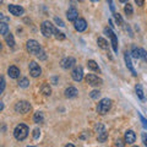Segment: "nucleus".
I'll return each mask as SVG.
<instances>
[{
	"mask_svg": "<svg viewBox=\"0 0 147 147\" xmlns=\"http://www.w3.org/2000/svg\"><path fill=\"white\" fill-rule=\"evenodd\" d=\"M135 91H136V94H137V97H139L140 99H144V98H145L144 91H142V87H141L140 85H136V87H135Z\"/></svg>",
	"mask_w": 147,
	"mask_h": 147,
	"instance_id": "obj_26",
	"label": "nucleus"
},
{
	"mask_svg": "<svg viewBox=\"0 0 147 147\" xmlns=\"http://www.w3.org/2000/svg\"><path fill=\"white\" fill-rule=\"evenodd\" d=\"M135 3H136L139 6H142V5L145 4V0H135Z\"/></svg>",
	"mask_w": 147,
	"mask_h": 147,
	"instance_id": "obj_39",
	"label": "nucleus"
},
{
	"mask_svg": "<svg viewBox=\"0 0 147 147\" xmlns=\"http://www.w3.org/2000/svg\"><path fill=\"white\" fill-rule=\"evenodd\" d=\"M97 44H98V47L102 48V49H107V48H108V42L103 38V37H98Z\"/></svg>",
	"mask_w": 147,
	"mask_h": 147,
	"instance_id": "obj_22",
	"label": "nucleus"
},
{
	"mask_svg": "<svg viewBox=\"0 0 147 147\" xmlns=\"http://www.w3.org/2000/svg\"><path fill=\"white\" fill-rule=\"evenodd\" d=\"M75 64H76L75 58L69 57V58H65V59L61 60V67L63 69H70V67H72L74 65H75Z\"/></svg>",
	"mask_w": 147,
	"mask_h": 147,
	"instance_id": "obj_13",
	"label": "nucleus"
},
{
	"mask_svg": "<svg viewBox=\"0 0 147 147\" xmlns=\"http://www.w3.org/2000/svg\"><path fill=\"white\" fill-rule=\"evenodd\" d=\"M7 10L10 11V13H12V15H15V16H21V15H24V12H25V9L20 5H9Z\"/></svg>",
	"mask_w": 147,
	"mask_h": 147,
	"instance_id": "obj_12",
	"label": "nucleus"
},
{
	"mask_svg": "<svg viewBox=\"0 0 147 147\" xmlns=\"http://www.w3.org/2000/svg\"><path fill=\"white\" fill-rule=\"evenodd\" d=\"M132 57L135 59H141V53H140V49L136 48V47H132Z\"/></svg>",
	"mask_w": 147,
	"mask_h": 147,
	"instance_id": "obj_28",
	"label": "nucleus"
},
{
	"mask_svg": "<svg viewBox=\"0 0 147 147\" xmlns=\"http://www.w3.org/2000/svg\"><path fill=\"white\" fill-rule=\"evenodd\" d=\"M54 34H55V38L59 39V40H64V39H65V34H64L63 32H59L58 30H55Z\"/></svg>",
	"mask_w": 147,
	"mask_h": 147,
	"instance_id": "obj_31",
	"label": "nucleus"
},
{
	"mask_svg": "<svg viewBox=\"0 0 147 147\" xmlns=\"http://www.w3.org/2000/svg\"><path fill=\"white\" fill-rule=\"evenodd\" d=\"M140 53H141V58L144 59V60H147V52L145 49H140Z\"/></svg>",
	"mask_w": 147,
	"mask_h": 147,
	"instance_id": "obj_35",
	"label": "nucleus"
},
{
	"mask_svg": "<svg viewBox=\"0 0 147 147\" xmlns=\"http://www.w3.org/2000/svg\"><path fill=\"white\" fill-rule=\"evenodd\" d=\"M52 82H53V85H57V82H58V77H53V79H52Z\"/></svg>",
	"mask_w": 147,
	"mask_h": 147,
	"instance_id": "obj_41",
	"label": "nucleus"
},
{
	"mask_svg": "<svg viewBox=\"0 0 147 147\" xmlns=\"http://www.w3.org/2000/svg\"><path fill=\"white\" fill-rule=\"evenodd\" d=\"M119 1H120V3H126L127 0H119Z\"/></svg>",
	"mask_w": 147,
	"mask_h": 147,
	"instance_id": "obj_44",
	"label": "nucleus"
},
{
	"mask_svg": "<svg viewBox=\"0 0 147 147\" xmlns=\"http://www.w3.org/2000/svg\"><path fill=\"white\" fill-rule=\"evenodd\" d=\"M0 18H3V13L1 12H0Z\"/></svg>",
	"mask_w": 147,
	"mask_h": 147,
	"instance_id": "obj_46",
	"label": "nucleus"
},
{
	"mask_svg": "<svg viewBox=\"0 0 147 147\" xmlns=\"http://www.w3.org/2000/svg\"><path fill=\"white\" fill-rule=\"evenodd\" d=\"M30 109H31V104L27 102V100H20V102H17L15 105V112L20 113V114L28 113Z\"/></svg>",
	"mask_w": 147,
	"mask_h": 147,
	"instance_id": "obj_4",
	"label": "nucleus"
},
{
	"mask_svg": "<svg viewBox=\"0 0 147 147\" xmlns=\"http://www.w3.org/2000/svg\"><path fill=\"white\" fill-rule=\"evenodd\" d=\"M36 57L39 59V60H45V59H47V54H45V52L43 49H40L38 53L36 54Z\"/></svg>",
	"mask_w": 147,
	"mask_h": 147,
	"instance_id": "obj_29",
	"label": "nucleus"
},
{
	"mask_svg": "<svg viewBox=\"0 0 147 147\" xmlns=\"http://www.w3.org/2000/svg\"><path fill=\"white\" fill-rule=\"evenodd\" d=\"M5 40H6V44L10 48L15 47V39H13V36L11 33H9V32H7V33L5 34Z\"/></svg>",
	"mask_w": 147,
	"mask_h": 147,
	"instance_id": "obj_19",
	"label": "nucleus"
},
{
	"mask_svg": "<svg viewBox=\"0 0 147 147\" xmlns=\"http://www.w3.org/2000/svg\"><path fill=\"white\" fill-rule=\"evenodd\" d=\"M55 30L57 28H55L52 22H49V21H44L43 24L40 25V31H42L43 36H45V37H50L52 34H54Z\"/></svg>",
	"mask_w": 147,
	"mask_h": 147,
	"instance_id": "obj_3",
	"label": "nucleus"
},
{
	"mask_svg": "<svg viewBox=\"0 0 147 147\" xmlns=\"http://www.w3.org/2000/svg\"><path fill=\"white\" fill-rule=\"evenodd\" d=\"M30 85V81L27 77H21L20 80H18V86L22 87V88H26V87H28Z\"/></svg>",
	"mask_w": 147,
	"mask_h": 147,
	"instance_id": "obj_25",
	"label": "nucleus"
},
{
	"mask_svg": "<svg viewBox=\"0 0 147 147\" xmlns=\"http://www.w3.org/2000/svg\"><path fill=\"white\" fill-rule=\"evenodd\" d=\"M139 115H140V119H141V121H142V125H144L145 127H147V120L141 115V114H139Z\"/></svg>",
	"mask_w": 147,
	"mask_h": 147,
	"instance_id": "obj_38",
	"label": "nucleus"
},
{
	"mask_svg": "<svg viewBox=\"0 0 147 147\" xmlns=\"http://www.w3.org/2000/svg\"><path fill=\"white\" fill-rule=\"evenodd\" d=\"M91 1H94L96 3V1H99V0H91Z\"/></svg>",
	"mask_w": 147,
	"mask_h": 147,
	"instance_id": "obj_47",
	"label": "nucleus"
},
{
	"mask_svg": "<svg viewBox=\"0 0 147 147\" xmlns=\"http://www.w3.org/2000/svg\"><path fill=\"white\" fill-rule=\"evenodd\" d=\"M141 137H142V142H144V145L147 146V134H146V132H144V134L141 135Z\"/></svg>",
	"mask_w": 147,
	"mask_h": 147,
	"instance_id": "obj_37",
	"label": "nucleus"
},
{
	"mask_svg": "<svg viewBox=\"0 0 147 147\" xmlns=\"http://www.w3.org/2000/svg\"><path fill=\"white\" fill-rule=\"evenodd\" d=\"M77 90L75 88V87H67V88L65 90V97L66 98H75L77 96Z\"/></svg>",
	"mask_w": 147,
	"mask_h": 147,
	"instance_id": "obj_18",
	"label": "nucleus"
},
{
	"mask_svg": "<svg viewBox=\"0 0 147 147\" xmlns=\"http://www.w3.org/2000/svg\"><path fill=\"white\" fill-rule=\"evenodd\" d=\"M3 1H4V0H0V5H1V4H3Z\"/></svg>",
	"mask_w": 147,
	"mask_h": 147,
	"instance_id": "obj_49",
	"label": "nucleus"
},
{
	"mask_svg": "<svg viewBox=\"0 0 147 147\" xmlns=\"http://www.w3.org/2000/svg\"><path fill=\"white\" fill-rule=\"evenodd\" d=\"M104 32L107 33L108 36H109V38H110V40H112V45H113V50L114 52H118V38H117V34L114 33V32L110 30V28H104Z\"/></svg>",
	"mask_w": 147,
	"mask_h": 147,
	"instance_id": "obj_9",
	"label": "nucleus"
},
{
	"mask_svg": "<svg viewBox=\"0 0 147 147\" xmlns=\"http://www.w3.org/2000/svg\"><path fill=\"white\" fill-rule=\"evenodd\" d=\"M136 140V135H135V132L132 131V130H127L125 132V142L129 145H131V144H134Z\"/></svg>",
	"mask_w": 147,
	"mask_h": 147,
	"instance_id": "obj_16",
	"label": "nucleus"
},
{
	"mask_svg": "<svg viewBox=\"0 0 147 147\" xmlns=\"http://www.w3.org/2000/svg\"><path fill=\"white\" fill-rule=\"evenodd\" d=\"M90 96H91V98H93V99H97L99 96H100V92L98 91V90H94V91H92L91 93H90Z\"/></svg>",
	"mask_w": 147,
	"mask_h": 147,
	"instance_id": "obj_32",
	"label": "nucleus"
},
{
	"mask_svg": "<svg viewBox=\"0 0 147 147\" xmlns=\"http://www.w3.org/2000/svg\"><path fill=\"white\" fill-rule=\"evenodd\" d=\"M124 11H125V13H126L127 16H132V13H134V9H132V5H130V4L125 5V7H124Z\"/></svg>",
	"mask_w": 147,
	"mask_h": 147,
	"instance_id": "obj_27",
	"label": "nucleus"
},
{
	"mask_svg": "<svg viewBox=\"0 0 147 147\" xmlns=\"http://www.w3.org/2000/svg\"><path fill=\"white\" fill-rule=\"evenodd\" d=\"M86 82L91 86H100L103 84V80L100 79V77L93 75V74H88V75L86 76Z\"/></svg>",
	"mask_w": 147,
	"mask_h": 147,
	"instance_id": "obj_7",
	"label": "nucleus"
},
{
	"mask_svg": "<svg viewBox=\"0 0 147 147\" xmlns=\"http://www.w3.org/2000/svg\"><path fill=\"white\" fill-rule=\"evenodd\" d=\"M26 47H27V50H28V52H30L31 54H33V55H36L37 53L39 52L40 49H42V47L39 45V43L37 42V40H34V39H30V40H27Z\"/></svg>",
	"mask_w": 147,
	"mask_h": 147,
	"instance_id": "obj_5",
	"label": "nucleus"
},
{
	"mask_svg": "<svg viewBox=\"0 0 147 147\" xmlns=\"http://www.w3.org/2000/svg\"><path fill=\"white\" fill-rule=\"evenodd\" d=\"M40 91H42V93L44 96H50L52 94V88H50V86L48 84H44L42 86V88H40Z\"/></svg>",
	"mask_w": 147,
	"mask_h": 147,
	"instance_id": "obj_24",
	"label": "nucleus"
},
{
	"mask_svg": "<svg viewBox=\"0 0 147 147\" xmlns=\"http://www.w3.org/2000/svg\"><path fill=\"white\" fill-rule=\"evenodd\" d=\"M96 129H97V140L98 142H105L108 139V132L105 131V127L102 125V124H98L97 126H96Z\"/></svg>",
	"mask_w": 147,
	"mask_h": 147,
	"instance_id": "obj_6",
	"label": "nucleus"
},
{
	"mask_svg": "<svg viewBox=\"0 0 147 147\" xmlns=\"http://www.w3.org/2000/svg\"><path fill=\"white\" fill-rule=\"evenodd\" d=\"M115 145H117V146H120V147H123V146H124V144H123V142H121L120 140H118V141H117V144H115Z\"/></svg>",
	"mask_w": 147,
	"mask_h": 147,
	"instance_id": "obj_40",
	"label": "nucleus"
},
{
	"mask_svg": "<svg viewBox=\"0 0 147 147\" xmlns=\"http://www.w3.org/2000/svg\"><path fill=\"white\" fill-rule=\"evenodd\" d=\"M110 108H112V99L103 98L99 100V103L97 105V112L100 115H104V114H107L109 112Z\"/></svg>",
	"mask_w": 147,
	"mask_h": 147,
	"instance_id": "obj_2",
	"label": "nucleus"
},
{
	"mask_svg": "<svg viewBox=\"0 0 147 147\" xmlns=\"http://www.w3.org/2000/svg\"><path fill=\"white\" fill-rule=\"evenodd\" d=\"M3 109H4V103L0 100V110H3Z\"/></svg>",
	"mask_w": 147,
	"mask_h": 147,
	"instance_id": "obj_42",
	"label": "nucleus"
},
{
	"mask_svg": "<svg viewBox=\"0 0 147 147\" xmlns=\"http://www.w3.org/2000/svg\"><path fill=\"white\" fill-rule=\"evenodd\" d=\"M28 69H30V74L32 77H38L42 74V69H40V66L36 61H31Z\"/></svg>",
	"mask_w": 147,
	"mask_h": 147,
	"instance_id": "obj_8",
	"label": "nucleus"
},
{
	"mask_svg": "<svg viewBox=\"0 0 147 147\" xmlns=\"http://www.w3.org/2000/svg\"><path fill=\"white\" fill-rule=\"evenodd\" d=\"M71 77L75 81L80 82L82 79H84V70H82V67L81 66H76L75 69H74L72 72H71Z\"/></svg>",
	"mask_w": 147,
	"mask_h": 147,
	"instance_id": "obj_11",
	"label": "nucleus"
},
{
	"mask_svg": "<svg viewBox=\"0 0 147 147\" xmlns=\"http://www.w3.org/2000/svg\"><path fill=\"white\" fill-rule=\"evenodd\" d=\"M5 86H6V82H5V79L0 75V94L4 92V90H5Z\"/></svg>",
	"mask_w": 147,
	"mask_h": 147,
	"instance_id": "obj_30",
	"label": "nucleus"
},
{
	"mask_svg": "<svg viewBox=\"0 0 147 147\" xmlns=\"http://www.w3.org/2000/svg\"><path fill=\"white\" fill-rule=\"evenodd\" d=\"M79 1H84V0H79Z\"/></svg>",
	"mask_w": 147,
	"mask_h": 147,
	"instance_id": "obj_50",
	"label": "nucleus"
},
{
	"mask_svg": "<svg viewBox=\"0 0 147 147\" xmlns=\"http://www.w3.org/2000/svg\"><path fill=\"white\" fill-rule=\"evenodd\" d=\"M1 49H3V45H1V43H0V52H1Z\"/></svg>",
	"mask_w": 147,
	"mask_h": 147,
	"instance_id": "obj_45",
	"label": "nucleus"
},
{
	"mask_svg": "<svg viewBox=\"0 0 147 147\" xmlns=\"http://www.w3.org/2000/svg\"><path fill=\"white\" fill-rule=\"evenodd\" d=\"M13 136L17 141H24L27 136H28V126L25 124H20L15 127L13 130Z\"/></svg>",
	"mask_w": 147,
	"mask_h": 147,
	"instance_id": "obj_1",
	"label": "nucleus"
},
{
	"mask_svg": "<svg viewBox=\"0 0 147 147\" xmlns=\"http://www.w3.org/2000/svg\"><path fill=\"white\" fill-rule=\"evenodd\" d=\"M7 75L11 79H17V77H20V69L17 66H10L7 69Z\"/></svg>",
	"mask_w": 147,
	"mask_h": 147,
	"instance_id": "obj_15",
	"label": "nucleus"
},
{
	"mask_svg": "<svg viewBox=\"0 0 147 147\" xmlns=\"http://www.w3.org/2000/svg\"><path fill=\"white\" fill-rule=\"evenodd\" d=\"M7 32H9V26H7V24H6V22L0 21V34H4V36H5Z\"/></svg>",
	"mask_w": 147,
	"mask_h": 147,
	"instance_id": "obj_23",
	"label": "nucleus"
},
{
	"mask_svg": "<svg viewBox=\"0 0 147 147\" xmlns=\"http://www.w3.org/2000/svg\"><path fill=\"white\" fill-rule=\"evenodd\" d=\"M66 147H74V145H72V144H67Z\"/></svg>",
	"mask_w": 147,
	"mask_h": 147,
	"instance_id": "obj_43",
	"label": "nucleus"
},
{
	"mask_svg": "<svg viewBox=\"0 0 147 147\" xmlns=\"http://www.w3.org/2000/svg\"><path fill=\"white\" fill-rule=\"evenodd\" d=\"M87 66H88V69H91V70H93L96 72H100V69L98 66V64L96 63L94 60H88L87 61Z\"/></svg>",
	"mask_w": 147,
	"mask_h": 147,
	"instance_id": "obj_20",
	"label": "nucleus"
},
{
	"mask_svg": "<svg viewBox=\"0 0 147 147\" xmlns=\"http://www.w3.org/2000/svg\"><path fill=\"white\" fill-rule=\"evenodd\" d=\"M124 59H125V64H126V67L129 69V70L131 71V74L134 76H136L137 74H136V71H135V69H134V66H132V63H131V59H130V55H129L127 53H125V55H124Z\"/></svg>",
	"mask_w": 147,
	"mask_h": 147,
	"instance_id": "obj_17",
	"label": "nucleus"
},
{
	"mask_svg": "<svg viewBox=\"0 0 147 147\" xmlns=\"http://www.w3.org/2000/svg\"><path fill=\"white\" fill-rule=\"evenodd\" d=\"M114 17H115V21H117V24L118 25H123V18H121V16L119 15V13H114Z\"/></svg>",
	"mask_w": 147,
	"mask_h": 147,
	"instance_id": "obj_33",
	"label": "nucleus"
},
{
	"mask_svg": "<svg viewBox=\"0 0 147 147\" xmlns=\"http://www.w3.org/2000/svg\"><path fill=\"white\" fill-rule=\"evenodd\" d=\"M33 120H34V123H37V124L43 123V121H44V115H43V113H42V112H36L34 115H33Z\"/></svg>",
	"mask_w": 147,
	"mask_h": 147,
	"instance_id": "obj_21",
	"label": "nucleus"
},
{
	"mask_svg": "<svg viewBox=\"0 0 147 147\" xmlns=\"http://www.w3.org/2000/svg\"><path fill=\"white\" fill-rule=\"evenodd\" d=\"M54 20H55V22H57V24H58L59 26H60V27H64V26H65V25H64V22H63V20H61V18H59V17H55Z\"/></svg>",
	"mask_w": 147,
	"mask_h": 147,
	"instance_id": "obj_36",
	"label": "nucleus"
},
{
	"mask_svg": "<svg viewBox=\"0 0 147 147\" xmlns=\"http://www.w3.org/2000/svg\"><path fill=\"white\" fill-rule=\"evenodd\" d=\"M108 1L110 3V5H112V4H113V3H112V0H108Z\"/></svg>",
	"mask_w": 147,
	"mask_h": 147,
	"instance_id": "obj_48",
	"label": "nucleus"
},
{
	"mask_svg": "<svg viewBox=\"0 0 147 147\" xmlns=\"http://www.w3.org/2000/svg\"><path fill=\"white\" fill-rule=\"evenodd\" d=\"M66 17L69 21H75L77 17H79V11H77V9H75L74 6H71L70 9L67 10L66 12Z\"/></svg>",
	"mask_w": 147,
	"mask_h": 147,
	"instance_id": "obj_14",
	"label": "nucleus"
},
{
	"mask_svg": "<svg viewBox=\"0 0 147 147\" xmlns=\"http://www.w3.org/2000/svg\"><path fill=\"white\" fill-rule=\"evenodd\" d=\"M74 26H75V30L79 32H84L87 28V22L85 18H76L74 21Z\"/></svg>",
	"mask_w": 147,
	"mask_h": 147,
	"instance_id": "obj_10",
	"label": "nucleus"
},
{
	"mask_svg": "<svg viewBox=\"0 0 147 147\" xmlns=\"http://www.w3.org/2000/svg\"><path fill=\"white\" fill-rule=\"evenodd\" d=\"M39 136H40V131H39V129L37 127V129H34L33 130V139H39Z\"/></svg>",
	"mask_w": 147,
	"mask_h": 147,
	"instance_id": "obj_34",
	"label": "nucleus"
}]
</instances>
